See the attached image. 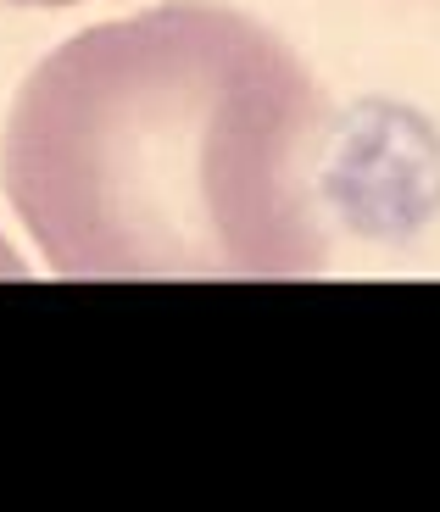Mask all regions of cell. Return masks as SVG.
<instances>
[{
    "instance_id": "1",
    "label": "cell",
    "mask_w": 440,
    "mask_h": 512,
    "mask_svg": "<svg viewBox=\"0 0 440 512\" xmlns=\"http://www.w3.org/2000/svg\"><path fill=\"white\" fill-rule=\"evenodd\" d=\"M329 123L268 23L168 0L23 78L0 184L56 279H312L329 268Z\"/></svg>"
},
{
    "instance_id": "2",
    "label": "cell",
    "mask_w": 440,
    "mask_h": 512,
    "mask_svg": "<svg viewBox=\"0 0 440 512\" xmlns=\"http://www.w3.org/2000/svg\"><path fill=\"white\" fill-rule=\"evenodd\" d=\"M6 6H45L51 12V6H78V0H6Z\"/></svg>"
}]
</instances>
